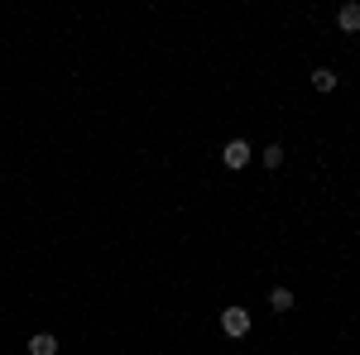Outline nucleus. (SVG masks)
<instances>
[{"label": "nucleus", "mask_w": 360, "mask_h": 355, "mask_svg": "<svg viewBox=\"0 0 360 355\" xmlns=\"http://www.w3.org/2000/svg\"><path fill=\"white\" fill-rule=\"evenodd\" d=\"M250 159H255V149H250V139H231V144L221 149V164H226V168H245Z\"/></svg>", "instance_id": "2"}, {"label": "nucleus", "mask_w": 360, "mask_h": 355, "mask_svg": "<svg viewBox=\"0 0 360 355\" xmlns=\"http://www.w3.org/2000/svg\"><path fill=\"white\" fill-rule=\"evenodd\" d=\"M336 25H341V34H360V0H346L336 10Z\"/></svg>", "instance_id": "3"}, {"label": "nucleus", "mask_w": 360, "mask_h": 355, "mask_svg": "<svg viewBox=\"0 0 360 355\" xmlns=\"http://www.w3.org/2000/svg\"><path fill=\"white\" fill-rule=\"evenodd\" d=\"M29 355H58V336L53 331H34L29 336Z\"/></svg>", "instance_id": "4"}, {"label": "nucleus", "mask_w": 360, "mask_h": 355, "mask_svg": "<svg viewBox=\"0 0 360 355\" xmlns=\"http://www.w3.org/2000/svg\"><path fill=\"white\" fill-rule=\"evenodd\" d=\"M312 86H317V91H336V72L332 67H317V72H312Z\"/></svg>", "instance_id": "6"}, {"label": "nucleus", "mask_w": 360, "mask_h": 355, "mask_svg": "<svg viewBox=\"0 0 360 355\" xmlns=\"http://www.w3.org/2000/svg\"><path fill=\"white\" fill-rule=\"evenodd\" d=\"M259 159H264V168H278V164H283V149H278V144H269Z\"/></svg>", "instance_id": "7"}, {"label": "nucleus", "mask_w": 360, "mask_h": 355, "mask_svg": "<svg viewBox=\"0 0 360 355\" xmlns=\"http://www.w3.org/2000/svg\"><path fill=\"white\" fill-rule=\"evenodd\" d=\"M269 307L274 312H288L293 307V288H269Z\"/></svg>", "instance_id": "5"}, {"label": "nucleus", "mask_w": 360, "mask_h": 355, "mask_svg": "<svg viewBox=\"0 0 360 355\" xmlns=\"http://www.w3.org/2000/svg\"><path fill=\"white\" fill-rule=\"evenodd\" d=\"M221 331L231 336V341L250 336V312H245V307H226V312H221Z\"/></svg>", "instance_id": "1"}]
</instances>
